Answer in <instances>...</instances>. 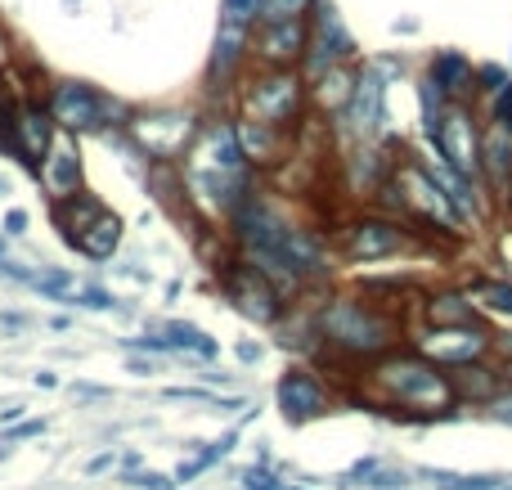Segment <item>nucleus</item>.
Returning <instances> with one entry per match:
<instances>
[{"label":"nucleus","mask_w":512,"mask_h":490,"mask_svg":"<svg viewBox=\"0 0 512 490\" xmlns=\"http://www.w3.org/2000/svg\"><path fill=\"white\" fill-rule=\"evenodd\" d=\"M378 383L391 392V401L409 405V410H450L454 387L436 365L423 356H396L378 369Z\"/></svg>","instance_id":"nucleus-1"},{"label":"nucleus","mask_w":512,"mask_h":490,"mask_svg":"<svg viewBox=\"0 0 512 490\" xmlns=\"http://www.w3.org/2000/svg\"><path fill=\"white\" fill-rule=\"evenodd\" d=\"M243 104L256 126H283L301 108V77L292 68H270L243 90Z\"/></svg>","instance_id":"nucleus-2"},{"label":"nucleus","mask_w":512,"mask_h":490,"mask_svg":"<svg viewBox=\"0 0 512 490\" xmlns=\"http://www.w3.org/2000/svg\"><path fill=\"white\" fill-rule=\"evenodd\" d=\"M427 144H432L459 176L472 180L481 171V135H477V126H472V117L463 113V108H445V113L436 117V126L427 131Z\"/></svg>","instance_id":"nucleus-3"},{"label":"nucleus","mask_w":512,"mask_h":490,"mask_svg":"<svg viewBox=\"0 0 512 490\" xmlns=\"http://www.w3.org/2000/svg\"><path fill=\"white\" fill-rule=\"evenodd\" d=\"M108 99L86 81H59L50 95V117L63 131H99L108 117Z\"/></svg>","instance_id":"nucleus-4"},{"label":"nucleus","mask_w":512,"mask_h":490,"mask_svg":"<svg viewBox=\"0 0 512 490\" xmlns=\"http://www.w3.org/2000/svg\"><path fill=\"white\" fill-rule=\"evenodd\" d=\"M342 117L351 126V135H360V140H373L382 131V122H387V77L378 68L355 72V86L346 95Z\"/></svg>","instance_id":"nucleus-5"},{"label":"nucleus","mask_w":512,"mask_h":490,"mask_svg":"<svg viewBox=\"0 0 512 490\" xmlns=\"http://www.w3.org/2000/svg\"><path fill=\"white\" fill-rule=\"evenodd\" d=\"M324 333L346 351H378L387 347V324L360 302H337L324 315Z\"/></svg>","instance_id":"nucleus-6"},{"label":"nucleus","mask_w":512,"mask_h":490,"mask_svg":"<svg viewBox=\"0 0 512 490\" xmlns=\"http://www.w3.org/2000/svg\"><path fill=\"white\" fill-rule=\"evenodd\" d=\"M355 54V41L346 32L342 14H337L333 0H315V23H310V41H306V59L315 72H328L337 68L342 59Z\"/></svg>","instance_id":"nucleus-7"},{"label":"nucleus","mask_w":512,"mask_h":490,"mask_svg":"<svg viewBox=\"0 0 512 490\" xmlns=\"http://www.w3.org/2000/svg\"><path fill=\"white\" fill-rule=\"evenodd\" d=\"M306 41H310L306 18H274V23H261V32H252L256 54L270 68H292L297 59H306Z\"/></svg>","instance_id":"nucleus-8"},{"label":"nucleus","mask_w":512,"mask_h":490,"mask_svg":"<svg viewBox=\"0 0 512 490\" xmlns=\"http://www.w3.org/2000/svg\"><path fill=\"white\" fill-rule=\"evenodd\" d=\"M135 126V140H140V149L149 153V158H176L180 149L189 144V135H194V117L189 113H149L140 117Z\"/></svg>","instance_id":"nucleus-9"},{"label":"nucleus","mask_w":512,"mask_h":490,"mask_svg":"<svg viewBox=\"0 0 512 490\" xmlns=\"http://www.w3.org/2000/svg\"><path fill=\"white\" fill-rule=\"evenodd\" d=\"M279 410H283V419L288 423L319 419V414L328 410V392L310 374L292 369V374H283V383H279Z\"/></svg>","instance_id":"nucleus-10"},{"label":"nucleus","mask_w":512,"mask_h":490,"mask_svg":"<svg viewBox=\"0 0 512 490\" xmlns=\"http://www.w3.org/2000/svg\"><path fill=\"white\" fill-rule=\"evenodd\" d=\"M486 351V333H477L472 324H436V333L423 342V356L450 360V365H468Z\"/></svg>","instance_id":"nucleus-11"},{"label":"nucleus","mask_w":512,"mask_h":490,"mask_svg":"<svg viewBox=\"0 0 512 490\" xmlns=\"http://www.w3.org/2000/svg\"><path fill=\"white\" fill-rule=\"evenodd\" d=\"M54 144V117L50 108H23V113L14 117V135H9V149H18L27 162H41L45 153H50Z\"/></svg>","instance_id":"nucleus-12"},{"label":"nucleus","mask_w":512,"mask_h":490,"mask_svg":"<svg viewBox=\"0 0 512 490\" xmlns=\"http://www.w3.org/2000/svg\"><path fill=\"white\" fill-rule=\"evenodd\" d=\"M405 189H409V203L418 207L423 216H432V221H441V225H459L463 216H459V207L450 203V194H445L441 185H436L427 171H418V167H405Z\"/></svg>","instance_id":"nucleus-13"},{"label":"nucleus","mask_w":512,"mask_h":490,"mask_svg":"<svg viewBox=\"0 0 512 490\" xmlns=\"http://www.w3.org/2000/svg\"><path fill=\"white\" fill-rule=\"evenodd\" d=\"M41 185L50 189L54 198H68L77 194V180H81V162H77V149L72 144H50V153L41 158Z\"/></svg>","instance_id":"nucleus-14"},{"label":"nucleus","mask_w":512,"mask_h":490,"mask_svg":"<svg viewBox=\"0 0 512 490\" xmlns=\"http://www.w3.org/2000/svg\"><path fill=\"white\" fill-rule=\"evenodd\" d=\"M117 239H122V221H117V216L104 207V212H99L95 221L81 225V230L72 234L68 243H72V248L86 252L90 261H104V257H113V252H117Z\"/></svg>","instance_id":"nucleus-15"},{"label":"nucleus","mask_w":512,"mask_h":490,"mask_svg":"<svg viewBox=\"0 0 512 490\" xmlns=\"http://www.w3.org/2000/svg\"><path fill=\"white\" fill-rule=\"evenodd\" d=\"M252 41V27L248 23H234V18H221V32H216V50H212V63H207V77H230L234 63L243 59V50H248Z\"/></svg>","instance_id":"nucleus-16"},{"label":"nucleus","mask_w":512,"mask_h":490,"mask_svg":"<svg viewBox=\"0 0 512 490\" xmlns=\"http://www.w3.org/2000/svg\"><path fill=\"white\" fill-rule=\"evenodd\" d=\"M391 252H400V230H391V225L360 221L351 230V257L355 261H378V257H391Z\"/></svg>","instance_id":"nucleus-17"},{"label":"nucleus","mask_w":512,"mask_h":490,"mask_svg":"<svg viewBox=\"0 0 512 490\" xmlns=\"http://www.w3.org/2000/svg\"><path fill=\"white\" fill-rule=\"evenodd\" d=\"M432 86L441 90V95H459V90L477 86V68H472L459 50H445L432 59Z\"/></svg>","instance_id":"nucleus-18"},{"label":"nucleus","mask_w":512,"mask_h":490,"mask_svg":"<svg viewBox=\"0 0 512 490\" xmlns=\"http://www.w3.org/2000/svg\"><path fill=\"white\" fill-rule=\"evenodd\" d=\"M234 302H239L248 315H261V320H270V315H274L270 293H265V288H261V279H256L252 270H243V275L234 279Z\"/></svg>","instance_id":"nucleus-19"},{"label":"nucleus","mask_w":512,"mask_h":490,"mask_svg":"<svg viewBox=\"0 0 512 490\" xmlns=\"http://www.w3.org/2000/svg\"><path fill=\"white\" fill-rule=\"evenodd\" d=\"M167 347H189L198 356H216V342L194 324H167Z\"/></svg>","instance_id":"nucleus-20"},{"label":"nucleus","mask_w":512,"mask_h":490,"mask_svg":"<svg viewBox=\"0 0 512 490\" xmlns=\"http://www.w3.org/2000/svg\"><path fill=\"white\" fill-rule=\"evenodd\" d=\"M468 302H481V306H490V311H499V315H512V288L495 284V279H481V284L468 293Z\"/></svg>","instance_id":"nucleus-21"},{"label":"nucleus","mask_w":512,"mask_h":490,"mask_svg":"<svg viewBox=\"0 0 512 490\" xmlns=\"http://www.w3.org/2000/svg\"><path fill=\"white\" fill-rule=\"evenodd\" d=\"M472 302H463V297H436L432 302V320L436 324H472Z\"/></svg>","instance_id":"nucleus-22"},{"label":"nucleus","mask_w":512,"mask_h":490,"mask_svg":"<svg viewBox=\"0 0 512 490\" xmlns=\"http://www.w3.org/2000/svg\"><path fill=\"white\" fill-rule=\"evenodd\" d=\"M310 5H315V0H265V9H261V18H256V23H274V18H301Z\"/></svg>","instance_id":"nucleus-23"},{"label":"nucleus","mask_w":512,"mask_h":490,"mask_svg":"<svg viewBox=\"0 0 512 490\" xmlns=\"http://www.w3.org/2000/svg\"><path fill=\"white\" fill-rule=\"evenodd\" d=\"M221 5H225V18H234V23H248V27H256V18H261L265 0H221Z\"/></svg>","instance_id":"nucleus-24"},{"label":"nucleus","mask_w":512,"mask_h":490,"mask_svg":"<svg viewBox=\"0 0 512 490\" xmlns=\"http://www.w3.org/2000/svg\"><path fill=\"white\" fill-rule=\"evenodd\" d=\"M495 122L504 126V131L512 135V77L499 86V104H495Z\"/></svg>","instance_id":"nucleus-25"},{"label":"nucleus","mask_w":512,"mask_h":490,"mask_svg":"<svg viewBox=\"0 0 512 490\" xmlns=\"http://www.w3.org/2000/svg\"><path fill=\"white\" fill-rule=\"evenodd\" d=\"M243 490H283V486L274 482L265 468H248V473H243Z\"/></svg>","instance_id":"nucleus-26"},{"label":"nucleus","mask_w":512,"mask_h":490,"mask_svg":"<svg viewBox=\"0 0 512 490\" xmlns=\"http://www.w3.org/2000/svg\"><path fill=\"white\" fill-rule=\"evenodd\" d=\"M81 306H90V311H113V297L104 293V288H81Z\"/></svg>","instance_id":"nucleus-27"},{"label":"nucleus","mask_w":512,"mask_h":490,"mask_svg":"<svg viewBox=\"0 0 512 490\" xmlns=\"http://www.w3.org/2000/svg\"><path fill=\"white\" fill-rule=\"evenodd\" d=\"M131 486H144V490H171V477H162V473H140Z\"/></svg>","instance_id":"nucleus-28"},{"label":"nucleus","mask_w":512,"mask_h":490,"mask_svg":"<svg viewBox=\"0 0 512 490\" xmlns=\"http://www.w3.org/2000/svg\"><path fill=\"white\" fill-rule=\"evenodd\" d=\"M27 230V212H9L5 216V234H23Z\"/></svg>","instance_id":"nucleus-29"},{"label":"nucleus","mask_w":512,"mask_h":490,"mask_svg":"<svg viewBox=\"0 0 512 490\" xmlns=\"http://www.w3.org/2000/svg\"><path fill=\"white\" fill-rule=\"evenodd\" d=\"M256 356H261V347H252V342H243V347H239V360H243V365H252Z\"/></svg>","instance_id":"nucleus-30"},{"label":"nucleus","mask_w":512,"mask_h":490,"mask_svg":"<svg viewBox=\"0 0 512 490\" xmlns=\"http://www.w3.org/2000/svg\"><path fill=\"white\" fill-rule=\"evenodd\" d=\"M63 5H77V0H63Z\"/></svg>","instance_id":"nucleus-31"},{"label":"nucleus","mask_w":512,"mask_h":490,"mask_svg":"<svg viewBox=\"0 0 512 490\" xmlns=\"http://www.w3.org/2000/svg\"><path fill=\"white\" fill-rule=\"evenodd\" d=\"M508 383H512V374H508Z\"/></svg>","instance_id":"nucleus-32"},{"label":"nucleus","mask_w":512,"mask_h":490,"mask_svg":"<svg viewBox=\"0 0 512 490\" xmlns=\"http://www.w3.org/2000/svg\"><path fill=\"white\" fill-rule=\"evenodd\" d=\"M0 189H5V185H0Z\"/></svg>","instance_id":"nucleus-33"}]
</instances>
